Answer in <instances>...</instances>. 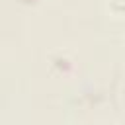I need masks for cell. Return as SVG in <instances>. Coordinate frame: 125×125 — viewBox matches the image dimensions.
Returning a JSON list of instances; mask_svg holds the SVG:
<instances>
[{
	"label": "cell",
	"mask_w": 125,
	"mask_h": 125,
	"mask_svg": "<svg viewBox=\"0 0 125 125\" xmlns=\"http://www.w3.org/2000/svg\"><path fill=\"white\" fill-rule=\"evenodd\" d=\"M109 4L115 12H125V0H109Z\"/></svg>",
	"instance_id": "6da1fadb"
}]
</instances>
